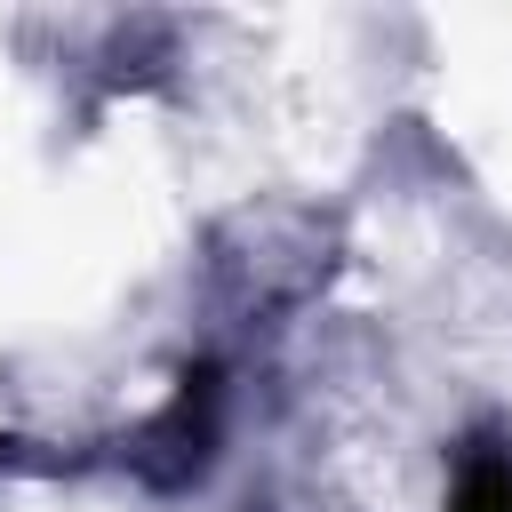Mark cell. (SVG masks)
I'll return each mask as SVG.
<instances>
[{"label": "cell", "mask_w": 512, "mask_h": 512, "mask_svg": "<svg viewBox=\"0 0 512 512\" xmlns=\"http://www.w3.org/2000/svg\"><path fill=\"white\" fill-rule=\"evenodd\" d=\"M448 512H512V456H496V448L472 456L456 496H448Z\"/></svg>", "instance_id": "7a4b0ae2"}, {"label": "cell", "mask_w": 512, "mask_h": 512, "mask_svg": "<svg viewBox=\"0 0 512 512\" xmlns=\"http://www.w3.org/2000/svg\"><path fill=\"white\" fill-rule=\"evenodd\" d=\"M216 408H224V384H216V368H184L176 376V400L152 416V448L160 456H176V472H200L208 464V448H216Z\"/></svg>", "instance_id": "6da1fadb"}, {"label": "cell", "mask_w": 512, "mask_h": 512, "mask_svg": "<svg viewBox=\"0 0 512 512\" xmlns=\"http://www.w3.org/2000/svg\"><path fill=\"white\" fill-rule=\"evenodd\" d=\"M0 456H8V440H0Z\"/></svg>", "instance_id": "3957f363"}]
</instances>
